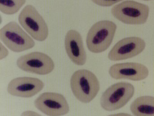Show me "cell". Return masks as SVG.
<instances>
[{"label": "cell", "mask_w": 154, "mask_h": 116, "mask_svg": "<svg viewBox=\"0 0 154 116\" xmlns=\"http://www.w3.org/2000/svg\"><path fill=\"white\" fill-rule=\"evenodd\" d=\"M130 109L136 116H154V97L142 96L131 104Z\"/></svg>", "instance_id": "4fadbf2b"}, {"label": "cell", "mask_w": 154, "mask_h": 116, "mask_svg": "<svg viewBox=\"0 0 154 116\" xmlns=\"http://www.w3.org/2000/svg\"><path fill=\"white\" fill-rule=\"evenodd\" d=\"M93 3L103 7H109L123 0H91Z\"/></svg>", "instance_id": "9a60e30c"}, {"label": "cell", "mask_w": 154, "mask_h": 116, "mask_svg": "<svg viewBox=\"0 0 154 116\" xmlns=\"http://www.w3.org/2000/svg\"><path fill=\"white\" fill-rule=\"evenodd\" d=\"M26 0H0V10L7 15L15 14L25 4Z\"/></svg>", "instance_id": "5bb4252c"}, {"label": "cell", "mask_w": 154, "mask_h": 116, "mask_svg": "<svg viewBox=\"0 0 154 116\" xmlns=\"http://www.w3.org/2000/svg\"><path fill=\"white\" fill-rule=\"evenodd\" d=\"M18 19L23 29L35 40L43 42L47 39L48 26L34 6L31 4L26 6L19 14Z\"/></svg>", "instance_id": "8992f818"}, {"label": "cell", "mask_w": 154, "mask_h": 116, "mask_svg": "<svg viewBox=\"0 0 154 116\" xmlns=\"http://www.w3.org/2000/svg\"><path fill=\"white\" fill-rule=\"evenodd\" d=\"M44 86L43 81L36 78L18 77L10 81L7 91L13 96L30 98L39 93Z\"/></svg>", "instance_id": "30bf717a"}, {"label": "cell", "mask_w": 154, "mask_h": 116, "mask_svg": "<svg viewBox=\"0 0 154 116\" xmlns=\"http://www.w3.org/2000/svg\"><path fill=\"white\" fill-rule=\"evenodd\" d=\"M70 85L73 94L83 103L92 101L100 89V82L96 76L86 69L75 72L70 79Z\"/></svg>", "instance_id": "6da1fadb"}, {"label": "cell", "mask_w": 154, "mask_h": 116, "mask_svg": "<svg viewBox=\"0 0 154 116\" xmlns=\"http://www.w3.org/2000/svg\"><path fill=\"white\" fill-rule=\"evenodd\" d=\"M17 65L25 72L39 75L50 73L54 69V61L45 54L33 52L19 57Z\"/></svg>", "instance_id": "52a82bcc"}, {"label": "cell", "mask_w": 154, "mask_h": 116, "mask_svg": "<svg viewBox=\"0 0 154 116\" xmlns=\"http://www.w3.org/2000/svg\"><path fill=\"white\" fill-rule=\"evenodd\" d=\"M134 86L126 82H118L111 86L103 94L100 105L106 111L117 110L124 106L133 97Z\"/></svg>", "instance_id": "277c9868"}, {"label": "cell", "mask_w": 154, "mask_h": 116, "mask_svg": "<svg viewBox=\"0 0 154 116\" xmlns=\"http://www.w3.org/2000/svg\"><path fill=\"white\" fill-rule=\"evenodd\" d=\"M65 49L70 60L77 65L82 66L87 61V56L80 34L74 30L69 31L65 39Z\"/></svg>", "instance_id": "7c38bea8"}, {"label": "cell", "mask_w": 154, "mask_h": 116, "mask_svg": "<svg viewBox=\"0 0 154 116\" xmlns=\"http://www.w3.org/2000/svg\"><path fill=\"white\" fill-rule=\"evenodd\" d=\"M34 105L38 110L48 116L65 115L69 111L66 100L58 93H43L35 100Z\"/></svg>", "instance_id": "ba28073f"}, {"label": "cell", "mask_w": 154, "mask_h": 116, "mask_svg": "<svg viewBox=\"0 0 154 116\" xmlns=\"http://www.w3.org/2000/svg\"><path fill=\"white\" fill-rule=\"evenodd\" d=\"M149 6L134 1H125L116 4L111 9L113 17L126 24L145 23L149 14Z\"/></svg>", "instance_id": "3957f363"}, {"label": "cell", "mask_w": 154, "mask_h": 116, "mask_svg": "<svg viewBox=\"0 0 154 116\" xmlns=\"http://www.w3.org/2000/svg\"><path fill=\"white\" fill-rule=\"evenodd\" d=\"M109 74L115 79H127L140 81L149 75V70L145 66L137 63L116 64L110 67Z\"/></svg>", "instance_id": "8fae6325"}, {"label": "cell", "mask_w": 154, "mask_h": 116, "mask_svg": "<svg viewBox=\"0 0 154 116\" xmlns=\"http://www.w3.org/2000/svg\"><path fill=\"white\" fill-rule=\"evenodd\" d=\"M0 39L12 52H21L33 48L35 42L16 22H10L0 30Z\"/></svg>", "instance_id": "5b68a950"}, {"label": "cell", "mask_w": 154, "mask_h": 116, "mask_svg": "<svg viewBox=\"0 0 154 116\" xmlns=\"http://www.w3.org/2000/svg\"><path fill=\"white\" fill-rule=\"evenodd\" d=\"M143 39L137 37L125 38L117 42L108 55L111 61H120L133 58L140 54L146 47Z\"/></svg>", "instance_id": "9c48e42d"}, {"label": "cell", "mask_w": 154, "mask_h": 116, "mask_svg": "<svg viewBox=\"0 0 154 116\" xmlns=\"http://www.w3.org/2000/svg\"><path fill=\"white\" fill-rule=\"evenodd\" d=\"M143 1H151V0H143Z\"/></svg>", "instance_id": "2e32d148"}, {"label": "cell", "mask_w": 154, "mask_h": 116, "mask_svg": "<svg viewBox=\"0 0 154 116\" xmlns=\"http://www.w3.org/2000/svg\"><path fill=\"white\" fill-rule=\"evenodd\" d=\"M116 29L115 23L108 20L99 21L93 25L86 39L88 50L96 54L106 51L112 43Z\"/></svg>", "instance_id": "7a4b0ae2"}]
</instances>
